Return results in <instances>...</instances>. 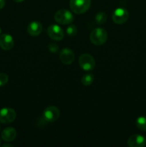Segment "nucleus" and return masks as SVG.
<instances>
[{"label": "nucleus", "mask_w": 146, "mask_h": 147, "mask_svg": "<svg viewBox=\"0 0 146 147\" xmlns=\"http://www.w3.org/2000/svg\"><path fill=\"white\" fill-rule=\"evenodd\" d=\"M107 32L103 28H96L92 31L90 34V41L94 45H102L104 44L107 40Z\"/></svg>", "instance_id": "f257e3e1"}, {"label": "nucleus", "mask_w": 146, "mask_h": 147, "mask_svg": "<svg viewBox=\"0 0 146 147\" xmlns=\"http://www.w3.org/2000/svg\"><path fill=\"white\" fill-rule=\"evenodd\" d=\"M90 0H70V6L72 11L77 14L86 12L90 7Z\"/></svg>", "instance_id": "f03ea898"}, {"label": "nucleus", "mask_w": 146, "mask_h": 147, "mask_svg": "<svg viewBox=\"0 0 146 147\" xmlns=\"http://www.w3.org/2000/svg\"><path fill=\"white\" fill-rule=\"evenodd\" d=\"M54 20L61 24H69L74 20L72 14L69 10L62 9H60L54 14Z\"/></svg>", "instance_id": "7ed1b4c3"}, {"label": "nucleus", "mask_w": 146, "mask_h": 147, "mask_svg": "<svg viewBox=\"0 0 146 147\" xmlns=\"http://www.w3.org/2000/svg\"><path fill=\"white\" fill-rule=\"evenodd\" d=\"M79 65L81 68L85 71H90L95 67V60L91 55L84 53L80 55L79 58Z\"/></svg>", "instance_id": "20e7f679"}, {"label": "nucleus", "mask_w": 146, "mask_h": 147, "mask_svg": "<svg viewBox=\"0 0 146 147\" xmlns=\"http://www.w3.org/2000/svg\"><path fill=\"white\" fill-rule=\"evenodd\" d=\"M60 111L57 107L54 106H50L46 108L43 112V119L47 122L56 121L59 119Z\"/></svg>", "instance_id": "39448f33"}, {"label": "nucleus", "mask_w": 146, "mask_h": 147, "mask_svg": "<svg viewBox=\"0 0 146 147\" xmlns=\"http://www.w3.org/2000/svg\"><path fill=\"white\" fill-rule=\"evenodd\" d=\"M129 17V13L126 9L117 8L113 11L112 19L115 23L117 24H124L127 22Z\"/></svg>", "instance_id": "423d86ee"}, {"label": "nucleus", "mask_w": 146, "mask_h": 147, "mask_svg": "<svg viewBox=\"0 0 146 147\" xmlns=\"http://www.w3.org/2000/svg\"><path fill=\"white\" fill-rule=\"evenodd\" d=\"M17 116L15 111L11 108H4L0 110V122L9 123L14 121Z\"/></svg>", "instance_id": "0eeeda50"}, {"label": "nucleus", "mask_w": 146, "mask_h": 147, "mask_svg": "<svg viewBox=\"0 0 146 147\" xmlns=\"http://www.w3.org/2000/svg\"><path fill=\"white\" fill-rule=\"evenodd\" d=\"M47 34L49 37L56 41H60L64 37V31L57 24H52L47 29Z\"/></svg>", "instance_id": "6e6552de"}, {"label": "nucleus", "mask_w": 146, "mask_h": 147, "mask_svg": "<svg viewBox=\"0 0 146 147\" xmlns=\"http://www.w3.org/2000/svg\"><path fill=\"white\" fill-rule=\"evenodd\" d=\"M127 144L130 147H143L146 145V139L140 134H133L129 137Z\"/></svg>", "instance_id": "1a4fd4ad"}, {"label": "nucleus", "mask_w": 146, "mask_h": 147, "mask_svg": "<svg viewBox=\"0 0 146 147\" xmlns=\"http://www.w3.org/2000/svg\"><path fill=\"white\" fill-rule=\"evenodd\" d=\"M60 59L64 65H70L74 60V54L70 48H64L60 54Z\"/></svg>", "instance_id": "9d476101"}, {"label": "nucleus", "mask_w": 146, "mask_h": 147, "mask_svg": "<svg viewBox=\"0 0 146 147\" xmlns=\"http://www.w3.org/2000/svg\"><path fill=\"white\" fill-rule=\"evenodd\" d=\"M14 39L9 34H3L0 36V47L4 50H9L14 47Z\"/></svg>", "instance_id": "9b49d317"}, {"label": "nucleus", "mask_w": 146, "mask_h": 147, "mask_svg": "<svg viewBox=\"0 0 146 147\" xmlns=\"http://www.w3.org/2000/svg\"><path fill=\"white\" fill-rule=\"evenodd\" d=\"M42 31V25L40 22H31L27 27V32L31 36H38Z\"/></svg>", "instance_id": "f8f14e48"}, {"label": "nucleus", "mask_w": 146, "mask_h": 147, "mask_svg": "<svg viewBox=\"0 0 146 147\" xmlns=\"http://www.w3.org/2000/svg\"><path fill=\"white\" fill-rule=\"evenodd\" d=\"M17 136V131L12 127H7L1 132V139L4 142H9L14 140Z\"/></svg>", "instance_id": "ddd939ff"}, {"label": "nucleus", "mask_w": 146, "mask_h": 147, "mask_svg": "<svg viewBox=\"0 0 146 147\" xmlns=\"http://www.w3.org/2000/svg\"><path fill=\"white\" fill-rule=\"evenodd\" d=\"M136 126L139 129L146 131V117L145 116H140L136 120Z\"/></svg>", "instance_id": "4468645a"}, {"label": "nucleus", "mask_w": 146, "mask_h": 147, "mask_svg": "<svg viewBox=\"0 0 146 147\" xmlns=\"http://www.w3.org/2000/svg\"><path fill=\"white\" fill-rule=\"evenodd\" d=\"M94 81V76L90 73H87V74L84 75L82 78V83L84 86H88L92 85V83Z\"/></svg>", "instance_id": "2eb2a0df"}, {"label": "nucleus", "mask_w": 146, "mask_h": 147, "mask_svg": "<svg viewBox=\"0 0 146 147\" xmlns=\"http://www.w3.org/2000/svg\"><path fill=\"white\" fill-rule=\"evenodd\" d=\"M107 20V15L103 11H100L98 12L95 16V21L97 24H102Z\"/></svg>", "instance_id": "dca6fc26"}, {"label": "nucleus", "mask_w": 146, "mask_h": 147, "mask_svg": "<svg viewBox=\"0 0 146 147\" xmlns=\"http://www.w3.org/2000/svg\"><path fill=\"white\" fill-rule=\"evenodd\" d=\"M66 32H67V34L70 37H73V36L75 35L77 32V29L76 27V26L74 24H72V25H70L66 30Z\"/></svg>", "instance_id": "f3484780"}, {"label": "nucleus", "mask_w": 146, "mask_h": 147, "mask_svg": "<svg viewBox=\"0 0 146 147\" xmlns=\"http://www.w3.org/2000/svg\"><path fill=\"white\" fill-rule=\"evenodd\" d=\"M9 80L8 76L5 73H0V87L5 86Z\"/></svg>", "instance_id": "a211bd4d"}, {"label": "nucleus", "mask_w": 146, "mask_h": 147, "mask_svg": "<svg viewBox=\"0 0 146 147\" xmlns=\"http://www.w3.org/2000/svg\"><path fill=\"white\" fill-rule=\"evenodd\" d=\"M48 49L51 53H57L59 50V47L55 43H50L48 45Z\"/></svg>", "instance_id": "6ab92c4d"}, {"label": "nucleus", "mask_w": 146, "mask_h": 147, "mask_svg": "<svg viewBox=\"0 0 146 147\" xmlns=\"http://www.w3.org/2000/svg\"><path fill=\"white\" fill-rule=\"evenodd\" d=\"M5 6V0H0V9L4 8Z\"/></svg>", "instance_id": "aec40b11"}, {"label": "nucleus", "mask_w": 146, "mask_h": 147, "mask_svg": "<svg viewBox=\"0 0 146 147\" xmlns=\"http://www.w3.org/2000/svg\"><path fill=\"white\" fill-rule=\"evenodd\" d=\"M7 146H9V147H10V146H13L11 144H4L3 145V147H7Z\"/></svg>", "instance_id": "412c9836"}, {"label": "nucleus", "mask_w": 146, "mask_h": 147, "mask_svg": "<svg viewBox=\"0 0 146 147\" xmlns=\"http://www.w3.org/2000/svg\"><path fill=\"white\" fill-rule=\"evenodd\" d=\"M14 1H16V2H17V3H20V2H21V1H24V0H14Z\"/></svg>", "instance_id": "4be33fe9"}, {"label": "nucleus", "mask_w": 146, "mask_h": 147, "mask_svg": "<svg viewBox=\"0 0 146 147\" xmlns=\"http://www.w3.org/2000/svg\"><path fill=\"white\" fill-rule=\"evenodd\" d=\"M1 28H0V34H1Z\"/></svg>", "instance_id": "5701e85b"}, {"label": "nucleus", "mask_w": 146, "mask_h": 147, "mask_svg": "<svg viewBox=\"0 0 146 147\" xmlns=\"http://www.w3.org/2000/svg\"><path fill=\"white\" fill-rule=\"evenodd\" d=\"M0 144H1V140H0Z\"/></svg>", "instance_id": "b1692460"}, {"label": "nucleus", "mask_w": 146, "mask_h": 147, "mask_svg": "<svg viewBox=\"0 0 146 147\" xmlns=\"http://www.w3.org/2000/svg\"><path fill=\"white\" fill-rule=\"evenodd\" d=\"M0 129H1V126H0Z\"/></svg>", "instance_id": "393cba45"}]
</instances>
